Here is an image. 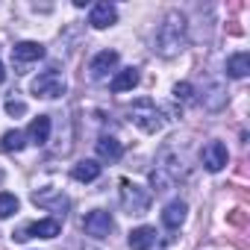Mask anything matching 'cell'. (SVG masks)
I'll list each match as a JSON object with an SVG mask.
<instances>
[{"instance_id": "6da1fadb", "label": "cell", "mask_w": 250, "mask_h": 250, "mask_svg": "<svg viewBox=\"0 0 250 250\" xmlns=\"http://www.w3.org/2000/svg\"><path fill=\"white\" fill-rule=\"evenodd\" d=\"M188 44V24H186V15L171 9L165 12V18L159 21L156 27V39H153V50L165 59H174L186 50Z\"/></svg>"}, {"instance_id": "7a4b0ae2", "label": "cell", "mask_w": 250, "mask_h": 250, "mask_svg": "<svg viewBox=\"0 0 250 250\" xmlns=\"http://www.w3.org/2000/svg\"><path fill=\"white\" fill-rule=\"evenodd\" d=\"M118 197H121V209L127 215H145L150 209V191L142 188L133 180H121L118 183Z\"/></svg>"}, {"instance_id": "3957f363", "label": "cell", "mask_w": 250, "mask_h": 250, "mask_svg": "<svg viewBox=\"0 0 250 250\" xmlns=\"http://www.w3.org/2000/svg\"><path fill=\"white\" fill-rule=\"evenodd\" d=\"M130 121L142 133H159L162 130V115H159V109L150 97H142L130 106Z\"/></svg>"}, {"instance_id": "277c9868", "label": "cell", "mask_w": 250, "mask_h": 250, "mask_svg": "<svg viewBox=\"0 0 250 250\" xmlns=\"http://www.w3.org/2000/svg\"><path fill=\"white\" fill-rule=\"evenodd\" d=\"M33 94L36 97H47V100H53V97H62L65 94V77L56 71V68H47V71H42L36 80H33Z\"/></svg>"}, {"instance_id": "5b68a950", "label": "cell", "mask_w": 250, "mask_h": 250, "mask_svg": "<svg viewBox=\"0 0 250 250\" xmlns=\"http://www.w3.org/2000/svg\"><path fill=\"white\" fill-rule=\"evenodd\" d=\"M62 232V224L56 218H44V221H33L27 224L21 232H12L15 241H27V238H56Z\"/></svg>"}, {"instance_id": "8992f818", "label": "cell", "mask_w": 250, "mask_h": 250, "mask_svg": "<svg viewBox=\"0 0 250 250\" xmlns=\"http://www.w3.org/2000/svg\"><path fill=\"white\" fill-rule=\"evenodd\" d=\"M200 162H203V168L212 171V174L224 171L227 162H229L227 145H224V142H209V145H203V150H200Z\"/></svg>"}, {"instance_id": "52a82bcc", "label": "cell", "mask_w": 250, "mask_h": 250, "mask_svg": "<svg viewBox=\"0 0 250 250\" xmlns=\"http://www.w3.org/2000/svg\"><path fill=\"white\" fill-rule=\"evenodd\" d=\"M83 232L91 238H106L112 232V215L106 209H94L83 218Z\"/></svg>"}, {"instance_id": "ba28073f", "label": "cell", "mask_w": 250, "mask_h": 250, "mask_svg": "<svg viewBox=\"0 0 250 250\" xmlns=\"http://www.w3.org/2000/svg\"><path fill=\"white\" fill-rule=\"evenodd\" d=\"M118 21V9L112 6V3H94L91 6V15H88V24L94 27V30H106V27H112Z\"/></svg>"}, {"instance_id": "9c48e42d", "label": "cell", "mask_w": 250, "mask_h": 250, "mask_svg": "<svg viewBox=\"0 0 250 250\" xmlns=\"http://www.w3.org/2000/svg\"><path fill=\"white\" fill-rule=\"evenodd\" d=\"M42 56H44V44H39V42H18V44L12 47V59H15L18 65L39 62Z\"/></svg>"}, {"instance_id": "30bf717a", "label": "cell", "mask_w": 250, "mask_h": 250, "mask_svg": "<svg viewBox=\"0 0 250 250\" xmlns=\"http://www.w3.org/2000/svg\"><path fill=\"white\" fill-rule=\"evenodd\" d=\"M115 65H118V53H115V50H100V53L91 59V65H88L91 80H103V77H109V71H115Z\"/></svg>"}, {"instance_id": "8fae6325", "label": "cell", "mask_w": 250, "mask_h": 250, "mask_svg": "<svg viewBox=\"0 0 250 250\" xmlns=\"http://www.w3.org/2000/svg\"><path fill=\"white\" fill-rule=\"evenodd\" d=\"M136 85H139V71H136V68H124V71H118V74L112 77V83H109V88H112L115 94L133 91Z\"/></svg>"}, {"instance_id": "7c38bea8", "label": "cell", "mask_w": 250, "mask_h": 250, "mask_svg": "<svg viewBox=\"0 0 250 250\" xmlns=\"http://www.w3.org/2000/svg\"><path fill=\"white\" fill-rule=\"evenodd\" d=\"M186 212H188V206H186L183 200H171V203L165 206V212H162V224H165L168 229H180L183 221H186Z\"/></svg>"}, {"instance_id": "4fadbf2b", "label": "cell", "mask_w": 250, "mask_h": 250, "mask_svg": "<svg viewBox=\"0 0 250 250\" xmlns=\"http://www.w3.org/2000/svg\"><path fill=\"white\" fill-rule=\"evenodd\" d=\"M27 139H30L33 145H44V142L50 139V118H47V115H39V118H33L30 130H27Z\"/></svg>"}, {"instance_id": "5bb4252c", "label": "cell", "mask_w": 250, "mask_h": 250, "mask_svg": "<svg viewBox=\"0 0 250 250\" xmlns=\"http://www.w3.org/2000/svg\"><path fill=\"white\" fill-rule=\"evenodd\" d=\"M71 177H74L77 183H94V180L100 177V165H97L94 159H83V162H77V165L71 168Z\"/></svg>"}, {"instance_id": "9a60e30c", "label": "cell", "mask_w": 250, "mask_h": 250, "mask_svg": "<svg viewBox=\"0 0 250 250\" xmlns=\"http://www.w3.org/2000/svg\"><path fill=\"white\" fill-rule=\"evenodd\" d=\"M121 153H124V147H121V142H118V139L103 136V139L97 142V156H100L103 162H118V159H121Z\"/></svg>"}, {"instance_id": "2e32d148", "label": "cell", "mask_w": 250, "mask_h": 250, "mask_svg": "<svg viewBox=\"0 0 250 250\" xmlns=\"http://www.w3.org/2000/svg\"><path fill=\"white\" fill-rule=\"evenodd\" d=\"M156 244V229L153 227H139L130 232V247L133 250H150Z\"/></svg>"}, {"instance_id": "e0dca14e", "label": "cell", "mask_w": 250, "mask_h": 250, "mask_svg": "<svg viewBox=\"0 0 250 250\" xmlns=\"http://www.w3.org/2000/svg\"><path fill=\"white\" fill-rule=\"evenodd\" d=\"M227 74H229L232 80H244V77L250 74V56H247V53L229 56V59H227Z\"/></svg>"}, {"instance_id": "ac0fdd59", "label": "cell", "mask_w": 250, "mask_h": 250, "mask_svg": "<svg viewBox=\"0 0 250 250\" xmlns=\"http://www.w3.org/2000/svg\"><path fill=\"white\" fill-rule=\"evenodd\" d=\"M33 203H39V206H50V209H62V206H68V200H65L59 191H53V188L36 191V194H33Z\"/></svg>"}, {"instance_id": "d6986e66", "label": "cell", "mask_w": 250, "mask_h": 250, "mask_svg": "<svg viewBox=\"0 0 250 250\" xmlns=\"http://www.w3.org/2000/svg\"><path fill=\"white\" fill-rule=\"evenodd\" d=\"M0 147H3L6 153H18V150H24V133H21V130H9V133H3V139H0Z\"/></svg>"}, {"instance_id": "ffe728a7", "label": "cell", "mask_w": 250, "mask_h": 250, "mask_svg": "<svg viewBox=\"0 0 250 250\" xmlns=\"http://www.w3.org/2000/svg\"><path fill=\"white\" fill-rule=\"evenodd\" d=\"M18 212V197L9 191H0V218H12Z\"/></svg>"}, {"instance_id": "44dd1931", "label": "cell", "mask_w": 250, "mask_h": 250, "mask_svg": "<svg viewBox=\"0 0 250 250\" xmlns=\"http://www.w3.org/2000/svg\"><path fill=\"white\" fill-rule=\"evenodd\" d=\"M174 97H177V100H183V103H188V100L194 97L191 83H177V85H174Z\"/></svg>"}, {"instance_id": "7402d4cb", "label": "cell", "mask_w": 250, "mask_h": 250, "mask_svg": "<svg viewBox=\"0 0 250 250\" xmlns=\"http://www.w3.org/2000/svg\"><path fill=\"white\" fill-rule=\"evenodd\" d=\"M6 112H9L12 118H15V115H24V112H27V103H24V100H9V103H6Z\"/></svg>"}, {"instance_id": "603a6c76", "label": "cell", "mask_w": 250, "mask_h": 250, "mask_svg": "<svg viewBox=\"0 0 250 250\" xmlns=\"http://www.w3.org/2000/svg\"><path fill=\"white\" fill-rule=\"evenodd\" d=\"M6 80V71H3V65H0V83H3Z\"/></svg>"}]
</instances>
